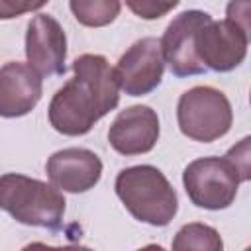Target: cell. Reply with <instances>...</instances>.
Instances as JSON below:
<instances>
[{
	"label": "cell",
	"instance_id": "cell-1",
	"mask_svg": "<svg viewBox=\"0 0 251 251\" xmlns=\"http://www.w3.org/2000/svg\"><path fill=\"white\" fill-rule=\"evenodd\" d=\"M73 73L49 104V122L63 135H84L118 106L120 88L114 69L102 55H80L73 63Z\"/></svg>",
	"mask_w": 251,
	"mask_h": 251
},
{
	"label": "cell",
	"instance_id": "cell-2",
	"mask_svg": "<svg viewBox=\"0 0 251 251\" xmlns=\"http://www.w3.org/2000/svg\"><path fill=\"white\" fill-rule=\"evenodd\" d=\"M116 194L135 220L149 226H167L178 210L175 188L151 165L124 169L116 178Z\"/></svg>",
	"mask_w": 251,
	"mask_h": 251
},
{
	"label": "cell",
	"instance_id": "cell-3",
	"mask_svg": "<svg viewBox=\"0 0 251 251\" xmlns=\"http://www.w3.org/2000/svg\"><path fill=\"white\" fill-rule=\"evenodd\" d=\"M0 210H6L20 224L59 229L65 198L53 184L8 173L0 176Z\"/></svg>",
	"mask_w": 251,
	"mask_h": 251
},
{
	"label": "cell",
	"instance_id": "cell-4",
	"mask_svg": "<svg viewBox=\"0 0 251 251\" xmlns=\"http://www.w3.org/2000/svg\"><path fill=\"white\" fill-rule=\"evenodd\" d=\"M249 2H231L224 22L206 24L196 35V55L204 69L227 73L247 55L249 43Z\"/></svg>",
	"mask_w": 251,
	"mask_h": 251
},
{
	"label": "cell",
	"instance_id": "cell-5",
	"mask_svg": "<svg viewBox=\"0 0 251 251\" xmlns=\"http://www.w3.org/2000/svg\"><path fill=\"white\" fill-rule=\"evenodd\" d=\"M176 120L186 137L210 143L229 131L233 114L224 92L212 86H194L180 96Z\"/></svg>",
	"mask_w": 251,
	"mask_h": 251
},
{
	"label": "cell",
	"instance_id": "cell-6",
	"mask_svg": "<svg viewBox=\"0 0 251 251\" xmlns=\"http://www.w3.org/2000/svg\"><path fill=\"white\" fill-rule=\"evenodd\" d=\"M182 182L194 206L224 210L235 200L239 182H245V176L227 157H202L184 169Z\"/></svg>",
	"mask_w": 251,
	"mask_h": 251
},
{
	"label": "cell",
	"instance_id": "cell-7",
	"mask_svg": "<svg viewBox=\"0 0 251 251\" xmlns=\"http://www.w3.org/2000/svg\"><path fill=\"white\" fill-rule=\"evenodd\" d=\"M210 22V14L200 10H186L167 25L163 39L159 41L163 61L169 65L173 75L190 76L206 71L196 55V35Z\"/></svg>",
	"mask_w": 251,
	"mask_h": 251
},
{
	"label": "cell",
	"instance_id": "cell-8",
	"mask_svg": "<svg viewBox=\"0 0 251 251\" xmlns=\"http://www.w3.org/2000/svg\"><path fill=\"white\" fill-rule=\"evenodd\" d=\"M165 61L161 41L157 37H143L135 41L118 61L114 78L118 88L129 96H143L161 84Z\"/></svg>",
	"mask_w": 251,
	"mask_h": 251
},
{
	"label": "cell",
	"instance_id": "cell-9",
	"mask_svg": "<svg viewBox=\"0 0 251 251\" xmlns=\"http://www.w3.org/2000/svg\"><path fill=\"white\" fill-rule=\"evenodd\" d=\"M25 57L29 67L39 76L65 73L67 37L55 18L47 14L31 18L25 31Z\"/></svg>",
	"mask_w": 251,
	"mask_h": 251
},
{
	"label": "cell",
	"instance_id": "cell-10",
	"mask_svg": "<svg viewBox=\"0 0 251 251\" xmlns=\"http://www.w3.org/2000/svg\"><path fill=\"white\" fill-rule=\"evenodd\" d=\"M159 139V118L149 106H129L122 110L110 126L108 141L122 155H141L155 147Z\"/></svg>",
	"mask_w": 251,
	"mask_h": 251
},
{
	"label": "cell",
	"instance_id": "cell-11",
	"mask_svg": "<svg viewBox=\"0 0 251 251\" xmlns=\"http://www.w3.org/2000/svg\"><path fill=\"white\" fill-rule=\"evenodd\" d=\"M102 175V161L96 153L80 147H69L53 153L47 161V176L57 190L86 192Z\"/></svg>",
	"mask_w": 251,
	"mask_h": 251
},
{
	"label": "cell",
	"instance_id": "cell-12",
	"mask_svg": "<svg viewBox=\"0 0 251 251\" xmlns=\"http://www.w3.org/2000/svg\"><path fill=\"white\" fill-rule=\"evenodd\" d=\"M41 98V76L25 63H6L0 69V116L29 114Z\"/></svg>",
	"mask_w": 251,
	"mask_h": 251
},
{
	"label": "cell",
	"instance_id": "cell-13",
	"mask_svg": "<svg viewBox=\"0 0 251 251\" xmlns=\"http://www.w3.org/2000/svg\"><path fill=\"white\" fill-rule=\"evenodd\" d=\"M173 251H224V241L212 226L194 222L176 231Z\"/></svg>",
	"mask_w": 251,
	"mask_h": 251
},
{
	"label": "cell",
	"instance_id": "cell-14",
	"mask_svg": "<svg viewBox=\"0 0 251 251\" xmlns=\"http://www.w3.org/2000/svg\"><path fill=\"white\" fill-rule=\"evenodd\" d=\"M69 6L75 18L88 27H100L114 22L122 8L116 0H73Z\"/></svg>",
	"mask_w": 251,
	"mask_h": 251
},
{
	"label": "cell",
	"instance_id": "cell-15",
	"mask_svg": "<svg viewBox=\"0 0 251 251\" xmlns=\"http://www.w3.org/2000/svg\"><path fill=\"white\" fill-rule=\"evenodd\" d=\"M176 0L173 2H126V6L137 14L139 18H145V20H155V18H161L165 16L169 10L176 8Z\"/></svg>",
	"mask_w": 251,
	"mask_h": 251
},
{
	"label": "cell",
	"instance_id": "cell-16",
	"mask_svg": "<svg viewBox=\"0 0 251 251\" xmlns=\"http://www.w3.org/2000/svg\"><path fill=\"white\" fill-rule=\"evenodd\" d=\"M249 141H251L249 137H243L239 141V145L231 147L226 155L239 169V173L245 176V180H249Z\"/></svg>",
	"mask_w": 251,
	"mask_h": 251
},
{
	"label": "cell",
	"instance_id": "cell-17",
	"mask_svg": "<svg viewBox=\"0 0 251 251\" xmlns=\"http://www.w3.org/2000/svg\"><path fill=\"white\" fill-rule=\"evenodd\" d=\"M43 6H45V2H4V0H0V20L16 18L25 12L39 10Z\"/></svg>",
	"mask_w": 251,
	"mask_h": 251
},
{
	"label": "cell",
	"instance_id": "cell-18",
	"mask_svg": "<svg viewBox=\"0 0 251 251\" xmlns=\"http://www.w3.org/2000/svg\"><path fill=\"white\" fill-rule=\"evenodd\" d=\"M22 251H92L88 247H82V245H65V247H51V245H45V243H29L25 245Z\"/></svg>",
	"mask_w": 251,
	"mask_h": 251
},
{
	"label": "cell",
	"instance_id": "cell-19",
	"mask_svg": "<svg viewBox=\"0 0 251 251\" xmlns=\"http://www.w3.org/2000/svg\"><path fill=\"white\" fill-rule=\"evenodd\" d=\"M137 251H165L161 245H145V247H141V249H137Z\"/></svg>",
	"mask_w": 251,
	"mask_h": 251
},
{
	"label": "cell",
	"instance_id": "cell-20",
	"mask_svg": "<svg viewBox=\"0 0 251 251\" xmlns=\"http://www.w3.org/2000/svg\"><path fill=\"white\" fill-rule=\"evenodd\" d=\"M245 251H249V249H245Z\"/></svg>",
	"mask_w": 251,
	"mask_h": 251
}]
</instances>
